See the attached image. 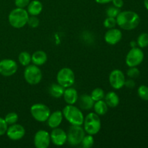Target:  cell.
Segmentation results:
<instances>
[{
    "instance_id": "cell-14",
    "label": "cell",
    "mask_w": 148,
    "mask_h": 148,
    "mask_svg": "<svg viewBox=\"0 0 148 148\" xmlns=\"http://www.w3.org/2000/svg\"><path fill=\"white\" fill-rule=\"evenodd\" d=\"M51 141L53 145L56 146H62L67 142V134L62 129H53L50 134Z\"/></svg>"
},
{
    "instance_id": "cell-25",
    "label": "cell",
    "mask_w": 148,
    "mask_h": 148,
    "mask_svg": "<svg viewBox=\"0 0 148 148\" xmlns=\"http://www.w3.org/2000/svg\"><path fill=\"white\" fill-rule=\"evenodd\" d=\"M90 96L91 98L93 99V101L95 102V101L103 99L104 96H105V93H104V91L102 88H95V89L92 91Z\"/></svg>"
},
{
    "instance_id": "cell-21",
    "label": "cell",
    "mask_w": 148,
    "mask_h": 148,
    "mask_svg": "<svg viewBox=\"0 0 148 148\" xmlns=\"http://www.w3.org/2000/svg\"><path fill=\"white\" fill-rule=\"evenodd\" d=\"M104 98H105V102L110 108H116L119 104V97L114 91L108 92L106 95H105Z\"/></svg>"
},
{
    "instance_id": "cell-35",
    "label": "cell",
    "mask_w": 148,
    "mask_h": 148,
    "mask_svg": "<svg viewBox=\"0 0 148 148\" xmlns=\"http://www.w3.org/2000/svg\"><path fill=\"white\" fill-rule=\"evenodd\" d=\"M30 3V0H14V4L16 7L19 8H25L27 7Z\"/></svg>"
},
{
    "instance_id": "cell-32",
    "label": "cell",
    "mask_w": 148,
    "mask_h": 148,
    "mask_svg": "<svg viewBox=\"0 0 148 148\" xmlns=\"http://www.w3.org/2000/svg\"><path fill=\"white\" fill-rule=\"evenodd\" d=\"M140 74V70H139L136 66H132V67H130V69L127 70V76L130 78H132V79H134V78L138 77Z\"/></svg>"
},
{
    "instance_id": "cell-27",
    "label": "cell",
    "mask_w": 148,
    "mask_h": 148,
    "mask_svg": "<svg viewBox=\"0 0 148 148\" xmlns=\"http://www.w3.org/2000/svg\"><path fill=\"white\" fill-rule=\"evenodd\" d=\"M137 43L140 48H145L148 46V33H143L137 38Z\"/></svg>"
},
{
    "instance_id": "cell-7",
    "label": "cell",
    "mask_w": 148,
    "mask_h": 148,
    "mask_svg": "<svg viewBox=\"0 0 148 148\" xmlns=\"http://www.w3.org/2000/svg\"><path fill=\"white\" fill-rule=\"evenodd\" d=\"M30 114L36 121L45 122L50 115L51 110L45 104L36 103L30 107Z\"/></svg>"
},
{
    "instance_id": "cell-5",
    "label": "cell",
    "mask_w": 148,
    "mask_h": 148,
    "mask_svg": "<svg viewBox=\"0 0 148 148\" xmlns=\"http://www.w3.org/2000/svg\"><path fill=\"white\" fill-rule=\"evenodd\" d=\"M56 80L58 84L64 88L72 87L75 81V73L70 68L64 67L58 72Z\"/></svg>"
},
{
    "instance_id": "cell-15",
    "label": "cell",
    "mask_w": 148,
    "mask_h": 148,
    "mask_svg": "<svg viewBox=\"0 0 148 148\" xmlns=\"http://www.w3.org/2000/svg\"><path fill=\"white\" fill-rule=\"evenodd\" d=\"M122 33L118 28H111L107 30L104 36V39L107 43L110 45H116L121 40Z\"/></svg>"
},
{
    "instance_id": "cell-9",
    "label": "cell",
    "mask_w": 148,
    "mask_h": 148,
    "mask_svg": "<svg viewBox=\"0 0 148 148\" xmlns=\"http://www.w3.org/2000/svg\"><path fill=\"white\" fill-rule=\"evenodd\" d=\"M144 59V53L137 47L132 48L126 56V64L128 66H137Z\"/></svg>"
},
{
    "instance_id": "cell-24",
    "label": "cell",
    "mask_w": 148,
    "mask_h": 148,
    "mask_svg": "<svg viewBox=\"0 0 148 148\" xmlns=\"http://www.w3.org/2000/svg\"><path fill=\"white\" fill-rule=\"evenodd\" d=\"M18 60L20 64L24 66H27L31 62V55L28 52L23 51L19 54Z\"/></svg>"
},
{
    "instance_id": "cell-3",
    "label": "cell",
    "mask_w": 148,
    "mask_h": 148,
    "mask_svg": "<svg viewBox=\"0 0 148 148\" xmlns=\"http://www.w3.org/2000/svg\"><path fill=\"white\" fill-rule=\"evenodd\" d=\"M62 114L65 119L72 125L82 126L83 124L85 119L83 114L79 108L74 105L67 104L64 108Z\"/></svg>"
},
{
    "instance_id": "cell-38",
    "label": "cell",
    "mask_w": 148,
    "mask_h": 148,
    "mask_svg": "<svg viewBox=\"0 0 148 148\" xmlns=\"http://www.w3.org/2000/svg\"><path fill=\"white\" fill-rule=\"evenodd\" d=\"M97 3L98 4H107V3H109L111 1H112V0H95Z\"/></svg>"
},
{
    "instance_id": "cell-30",
    "label": "cell",
    "mask_w": 148,
    "mask_h": 148,
    "mask_svg": "<svg viewBox=\"0 0 148 148\" xmlns=\"http://www.w3.org/2000/svg\"><path fill=\"white\" fill-rule=\"evenodd\" d=\"M116 20L115 17H107L103 22L104 27L108 29L114 28V27H116Z\"/></svg>"
},
{
    "instance_id": "cell-18",
    "label": "cell",
    "mask_w": 148,
    "mask_h": 148,
    "mask_svg": "<svg viewBox=\"0 0 148 148\" xmlns=\"http://www.w3.org/2000/svg\"><path fill=\"white\" fill-rule=\"evenodd\" d=\"M63 97L64 100L66 103L69 104V105H74L77 102L79 95H78L77 91L75 88L69 87V88H66L64 90Z\"/></svg>"
},
{
    "instance_id": "cell-1",
    "label": "cell",
    "mask_w": 148,
    "mask_h": 148,
    "mask_svg": "<svg viewBox=\"0 0 148 148\" xmlns=\"http://www.w3.org/2000/svg\"><path fill=\"white\" fill-rule=\"evenodd\" d=\"M116 23L121 28L126 30L135 29L140 23V17L137 13L133 11L120 12L116 17Z\"/></svg>"
},
{
    "instance_id": "cell-16",
    "label": "cell",
    "mask_w": 148,
    "mask_h": 148,
    "mask_svg": "<svg viewBox=\"0 0 148 148\" xmlns=\"http://www.w3.org/2000/svg\"><path fill=\"white\" fill-rule=\"evenodd\" d=\"M63 114L61 111H56L49 115L47 119L48 125L50 128L54 129L61 125L63 120Z\"/></svg>"
},
{
    "instance_id": "cell-28",
    "label": "cell",
    "mask_w": 148,
    "mask_h": 148,
    "mask_svg": "<svg viewBox=\"0 0 148 148\" xmlns=\"http://www.w3.org/2000/svg\"><path fill=\"white\" fill-rule=\"evenodd\" d=\"M4 120H5V121L8 125L16 124L17 121H18V115L15 112L9 113L6 115Z\"/></svg>"
},
{
    "instance_id": "cell-39",
    "label": "cell",
    "mask_w": 148,
    "mask_h": 148,
    "mask_svg": "<svg viewBox=\"0 0 148 148\" xmlns=\"http://www.w3.org/2000/svg\"><path fill=\"white\" fill-rule=\"evenodd\" d=\"M144 5L145 8L148 10V0H144Z\"/></svg>"
},
{
    "instance_id": "cell-22",
    "label": "cell",
    "mask_w": 148,
    "mask_h": 148,
    "mask_svg": "<svg viewBox=\"0 0 148 148\" xmlns=\"http://www.w3.org/2000/svg\"><path fill=\"white\" fill-rule=\"evenodd\" d=\"M65 88L60 85L59 84L53 83L49 88V93L52 97L55 98H59L63 96Z\"/></svg>"
},
{
    "instance_id": "cell-12",
    "label": "cell",
    "mask_w": 148,
    "mask_h": 148,
    "mask_svg": "<svg viewBox=\"0 0 148 148\" xmlns=\"http://www.w3.org/2000/svg\"><path fill=\"white\" fill-rule=\"evenodd\" d=\"M33 143L36 148L49 147L51 143L50 134L45 130H39L35 134Z\"/></svg>"
},
{
    "instance_id": "cell-19",
    "label": "cell",
    "mask_w": 148,
    "mask_h": 148,
    "mask_svg": "<svg viewBox=\"0 0 148 148\" xmlns=\"http://www.w3.org/2000/svg\"><path fill=\"white\" fill-rule=\"evenodd\" d=\"M46 61H47V54L43 51H36L31 55V62L36 66L43 65Z\"/></svg>"
},
{
    "instance_id": "cell-20",
    "label": "cell",
    "mask_w": 148,
    "mask_h": 148,
    "mask_svg": "<svg viewBox=\"0 0 148 148\" xmlns=\"http://www.w3.org/2000/svg\"><path fill=\"white\" fill-rule=\"evenodd\" d=\"M43 10V4L38 0H33L30 1L27 5V12L32 16H37L40 14Z\"/></svg>"
},
{
    "instance_id": "cell-8",
    "label": "cell",
    "mask_w": 148,
    "mask_h": 148,
    "mask_svg": "<svg viewBox=\"0 0 148 148\" xmlns=\"http://www.w3.org/2000/svg\"><path fill=\"white\" fill-rule=\"evenodd\" d=\"M67 134V142L70 145L77 146L81 144L85 135V131L81 126L72 125L69 128Z\"/></svg>"
},
{
    "instance_id": "cell-11",
    "label": "cell",
    "mask_w": 148,
    "mask_h": 148,
    "mask_svg": "<svg viewBox=\"0 0 148 148\" xmlns=\"http://www.w3.org/2000/svg\"><path fill=\"white\" fill-rule=\"evenodd\" d=\"M17 71V64L15 61L5 59L0 61V74L4 77H10Z\"/></svg>"
},
{
    "instance_id": "cell-40",
    "label": "cell",
    "mask_w": 148,
    "mask_h": 148,
    "mask_svg": "<svg viewBox=\"0 0 148 148\" xmlns=\"http://www.w3.org/2000/svg\"><path fill=\"white\" fill-rule=\"evenodd\" d=\"M136 43L134 41H132V42H131V46L132 48H134V47H136Z\"/></svg>"
},
{
    "instance_id": "cell-26",
    "label": "cell",
    "mask_w": 148,
    "mask_h": 148,
    "mask_svg": "<svg viewBox=\"0 0 148 148\" xmlns=\"http://www.w3.org/2000/svg\"><path fill=\"white\" fill-rule=\"evenodd\" d=\"M95 140H94L93 137L91 134H88L85 135V137L82 139L81 144H82V147L84 148H90L93 146Z\"/></svg>"
},
{
    "instance_id": "cell-29",
    "label": "cell",
    "mask_w": 148,
    "mask_h": 148,
    "mask_svg": "<svg viewBox=\"0 0 148 148\" xmlns=\"http://www.w3.org/2000/svg\"><path fill=\"white\" fill-rule=\"evenodd\" d=\"M139 97L143 101H148V87L146 85H140L137 90Z\"/></svg>"
},
{
    "instance_id": "cell-10",
    "label": "cell",
    "mask_w": 148,
    "mask_h": 148,
    "mask_svg": "<svg viewBox=\"0 0 148 148\" xmlns=\"http://www.w3.org/2000/svg\"><path fill=\"white\" fill-rule=\"evenodd\" d=\"M109 82L114 89L119 90L122 88L125 83V75L120 69H114L109 75Z\"/></svg>"
},
{
    "instance_id": "cell-31",
    "label": "cell",
    "mask_w": 148,
    "mask_h": 148,
    "mask_svg": "<svg viewBox=\"0 0 148 148\" xmlns=\"http://www.w3.org/2000/svg\"><path fill=\"white\" fill-rule=\"evenodd\" d=\"M121 12L120 10V8H118V7H116L114 6H111V7H109L106 10V14L107 17H116L117 15L119 14V12Z\"/></svg>"
},
{
    "instance_id": "cell-13",
    "label": "cell",
    "mask_w": 148,
    "mask_h": 148,
    "mask_svg": "<svg viewBox=\"0 0 148 148\" xmlns=\"http://www.w3.org/2000/svg\"><path fill=\"white\" fill-rule=\"evenodd\" d=\"M6 133H7V137L10 140L17 141V140H21L24 137L25 134V130L23 126L16 123V124L10 125L7 128Z\"/></svg>"
},
{
    "instance_id": "cell-4",
    "label": "cell",
    "mask_w": 148,
    "mask_h": 148,
    "mask_svg": "<svg viewBox=\"0 0 148 148\" xmlns=\"http://www.w3.org/2000/svg\"><path fill=\"white\" fill-rule=\"evenodd\" d=\"M84 130L88 134L95 135L101 129V121L99 116L95 113H89L84 119Z\"/></svg>"
},
{
    "instance_id": "cell-2",
    "label": "cell",
    "mask_w": 148,
    "mask_h": 148,
    "mask_svg": "<svg viewBox=\"0 0 148 148\" xmlns=\"http://www.w3.org/2000/svg\"><path fill=\"white\" fill-rule=\"evenodd\" d=\"M29 18V14L24 8L14 9L10 12L8 16V20L10 25L14 28H22L27 23Z\"/></svg>"
},
{
    "instance_id": "cell-36",
    "label": "cell",
    "mask_w": 148,
    "mask_h": 148,
    "mask_svg": "<svg viewBox=\"0 0 148 148\" xmlns=\"http://www.w3.org/2000/svg\"><path fill=\"white\" fill-rule=\"evenodd\" d=\"M124 86H126L128 88H134L135 87V82L133 79L130 78V79L125 80V83H124Z\"/></svg>"
},
{
    "instance_id": "cell-33",
    "label": "cell",
    "mask_w": 148,
    "mask_h": 148,
    "mask_svg": "<svg viewBox=\"0 0 148 148\" xmlns=\"http://www.w3.org/2000/svg\"><path fill=\"white\" fill-rule=\"evenodd\" d=\"M39 23H40L39 19L36 16L31 15L30 17H29L27 24L32 28H36L39 25Z\"/></svg>"
},
{
    "instance_id": "cell-37",
    "label": "cell",
    "mask_w": 148,
    "mask_h": 148,
    "mask_svg": "<svg viewBox=\"0 0 148 148\" xmlns=\"http://www.w3.org/2000/svg\"><path fill=\"white\" fill-rule=\"evenodd\" d=\"M113 4L114 7L121 9L124 6V1L123 0H112Z\"/></svg>"
},
{
    "instance_id": "cell-23",
    "label": "cell",
    "mask_w": 148,
    "mask_h": 148,
    "mask_svg": "<svg viewBox=\"0 0 148 148\" xmlns=\"http://www.w3.org/2000/svg\"><path fill=\"white\" fill-rule=\"evenodd\" d=\"M94 111L95 114H98V116H103L107 113L108 109V106L105 101L103 100L95 101L93 106Z\"/></svg>"
},
{
    "instance_id": "cell-17",
    "label": "cell",
    "mask_w": 148,
    "mask_h": 148,
    "mask_svg": "<svg viewBox=\"0 0 148 148\" xmlns=\"http://www.w3.org/2000/svg\"><path fill=\"white\" fill-rule=\"evenodd\" d=\"M77 102L79 108L85 110V111H88L93 108L94 103H95L93 99L91 98L90 95H88V94H83L78 97Z\"/></svg>"
},
{
    "instance_id": "cell-34",
    "label": "cell",
    "mask_w": 148,
    "mask_h": 148,
    "mask_svg": "<svg viewBox=\"0 0 148 148\" xmlns=\"http://www.w3.org/2000/svg\"><path fill=\"white\" fill-rule=\"evenodd\" d=\"M8 128V124L5 121L4 119L0 117V136L4 135Z\"/></svg>"
},
{
    "instance_id": "cell-6",
    "label": "cell",
    "mask_w": 148,
    "mask_h": 148,
    "mask_svg": "<svg viewBox=\"0 0 148 148\" xmlns=\"http://www.w3.org/2000/svg\"><path fill=\"white\" fill-rule=\"evenodd\" d=\"M42 72L38 66L35 64L27 65L24 71V78L26 82L31 85L38 84L42 79Z\"/></svg>"
}]
</instances>
